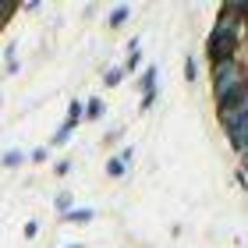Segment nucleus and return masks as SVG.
<instances>
[{"instance_id":"nucleus-1","label":"nucleus","mask_w":248,"mask_h":248,"mask_svg":"<svg viewBox=\"0 0 248 248\" xmlns=\"http://www.w3.org/2000/svg\"><path fill=\"white\" fill-rule=\"evenodd\" d=\"M213 99H217V110L234 103V99H248V67H245V57L213 64Z\"/></svg>"},{"instance_id":"nucleus-2","label":"nucleus","mask_w":248,"mask_h":248,"mask_svg":"<svg viewBox=\"0 0 248 248\" xmlns=\"http://www.w3.org/2000/svg\"><path fill=\"white\" fill-rule=\"evenodd\" d=\"M217 117H220V128H223L231 149L238 153V163H241L245 160V149H248V99H234V103L220 107Z\"/></svg>"},{"instance_id":"nucleus-3","label":"nucleus","mask_w":248,"mask_h":248,"mask_svg":"<svg viewBox=\"0 0 248 248\" xmlns=\"http://www.w3.org/2000/svg\"><path fill=\"white\" fill-rule=\"evenodd\" d=\"M103 114H107V103L99 96H89L82 103V121H103Z\"/></svg>"},{"instance_id":"nucleus-4","label":"nucleus","mask_w":248,"mask_h":248,"mask_svg":"<svg viewBox=\"0 0 248 248\" xmlns=\"http://www.w3.org/2000/svg\"><path fill=\"white\" fill-rule=\"evenodd\" d=\"M156 78H160V67H156V64H145L142 75H139V82H135V85L142 89V96H145V93H156Z\"/></svg>"},{"instance_id":"nucleus-5","label":"nucleus","mask_w":248,"mask_h":248,"mask_svg":"<svg viewBox=\"0 0 248 248\" xmlns=\"http://www.w3.org/2000/svg\"><path fill=\"white\" fill-rule=\"evenodd\" d=\"M121 67H124V75H131V71H139V67H142V50H139V39H131V43H128V61H124Z\"/></svg>"},{"instance_id":"nucleus-6","label":"nucleus","mask_w":248,"mask_h":248,"mask_svg":"<svg viewBox=\"0 0 248 248\" xmlns=\"http://www.w3.org/2000/svg\"><path fill=\"white\" fill-rule=\"evenodd\" d=\"M64 220L67 223H89V220H96V209L93 206H75V209L64 213Z\"/></svg>"},{"instance_id":"nucleus-7","label":"nucleus","mask_w":248,"mask_h":248,"mask_svg":"<svg viewBox=\"0 0 248 248\" xmlns=\"http://www.w3.org/2000/svg\"><path fill=\"white\" fill-rule=\"evenodd\" d=\"M128 18H131V4H117L114 11H110L107 25H110V29H121V25H124V21H128Z\"/></svg>"},{"instance_id":"nucleus-8","label":"nucleus","mask_w":248,"mask_h":248,"mask_svg":"<svg viewBox=\"0 0 248 248\" xmlns=\"http://www.w3.org/2000/svg\"><path fill=\"white\" fill-rule=\"evenodd\" d=\"M71 135H75V124H61V128L57 131H53V139H50V145H53V149H61V145H67V142H71Z\"/></svg>"},{"instance_id":"nucleus-9","label":"nucleus","mask_w":248,"mask_h":248,"mask_svg":"<svg viewBox=\"0 0 248 248\" xmlns=\"http://www.w3.org/2000/svg\"><path fill=\"white\" fill-rule=\"evenodd\" d=\"M53 206H57V213L64 217L67 209H75V195L71 191H57V195H53Z\"/></svg>"},{"instance_id":"nucleus-10","label":"nucleus","mask_w":248,"mask_h":248,"mask_svg":"<svg viewBox=\"0 0 248 248\" xmlns=\"http://www.w3.org/2000/svg\"><path fill=\"white\" fill-rule=\"evenodd\" d=\"M128 174V163L121 160V156H110V163H107V177H124Z\"/></svg>"},{"instance_id":"nucleus-11","label":"nucleus","mask_w":248,"mask_h":248,"mask_svg":"<svg viewBox=\"0 0 248 248\" xmlns=\"http://www.w3.org/2000/svg\"><path fill=\"white\" fill-rule=\"evenodd\" d=\"M121 78H124V67L114 64V67H107V71H103V85L114 89V85H121Z\"/></svg>"},{"instance_id":"nucleus-12","label":"nucleus","mask_w":248,"mask_h":248,"mask_svg":"<svg viewBox=\"0 0 248 248\" xmlns=\"http://www.w3.org/2000/svg\"><path fill=\"white\" fill-rule=\"evenodd\" d=\"M0 163H4V167H21V163H25V153H21V149H11V153L0 156Z\"/></svg>"},{"instance_id":"nucleus-13","label":"nucleus","mask_w":248,"mask_h":248,"mask_svg":"<svg viewBox=\"0 0 248 248\" xmlns=\"http://www.w3.org/2000/svg\"><path fill=\"white\" fill-rule=\"evenodd\" d=\"M67 124H82V99H71V107H67Z\"/></svg>"},{"instance_id":"nucleus-14","label":"nucleus","mask_w":248,"mask_h":248,"mask_svg":"<svg viewBox=\"0 0 248 248\" xmlns=\"http://www.w3.org/2000/svg\"><path fill=\"white\" fill-rule=\"evenodd\" d=\"M195 78H199V61L195 57H185V82L195 85Z\"/></svg>"},{"instance_id":"nucleus-15","label":"nucleus","mask_w":248,"mask_h":248,"mask_svg":"<svg viewBox=\"0 0 248 248\" xmlns=\"http://www.w3.org/2000/svg\"><path fill=\"white\" fill-rule=\"evenodd\" d=\"M71 160H61V163H53V174H57V177H67V174H71Z\"/></svg>"},{"instance_id":"nucleus-16","label":"nucleus","mask_w":248,"mask_h":248,"mask_svg":"<svg viewBox=\"0 0 248 248\" xmlns=\"http://www.w3.org/2000/svg\"><path fill=\"white\" fill-rule=\"evenodd\" d=\"M29 160H32V163H46V160H50V149H32Z\"/></svg>"},{"instance_id":"nucleus-17","label":"nucleus","mask_w":248,"mask_h":248,"mask_svg":"<svg viewBox=\"0 0 248 248\" xmlns=\"http://www.w3.org/2000/svg\"><path fill=\"white\" fill-rule=\"evenodd\" d=\"M156 96H160V93H145V96L139 99V110H149V107L156 103Z\"/></svg>"},{"instance_id":"nucleus-18","label":"nucleus","mask_w":248,"mask_h":248,"mask_svg":"<svg viewBox=\"0 0 248 248\" xmlns=\"http://www.w3.org/2000/svg\"><path fill=\"white\" fill-rule=\"evenodd\" d=\"M39 234V223H25V238H36Z\"/></svg>"},{"instance_id":"nucleus-19","label":"nucleus","mask_w":248,"mask_h":248,"mask_svg":"<svg viewBox=\"0 0 248 248\" xmlns=\"http://www.w3.org/2000/svg\"><path fill=\"white\" fill-rule=\"evenodd\" d=\"M121 135H124V128H114V131H110V135H107V145H110V142H117V139H121Z\"/></svg>"},{"instance_id":"nucleus-20","label":"nucleus","mask_w":248,"mask_h":248,"mask_svg":"<svg viewBox=\"0 0 248 248\" xmlns=\"http://www.w3.org/2000/svg\"><path fill=\"white\" fill-rule=\"evenodd\" d=\"M67 248H85V245H67Z\"/></svg>"}]
</instances>
